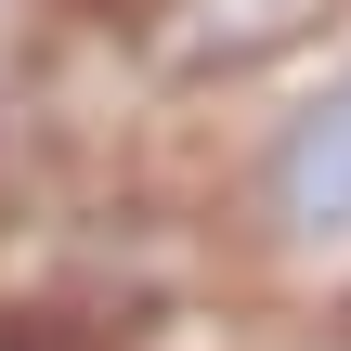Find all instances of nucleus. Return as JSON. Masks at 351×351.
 <instances>
[{
    "label": "nucleus",
    "instance_id": "2",
    "mask_svg": "<svg viewBox=\"0 0 351 351\" xmlns=\"http://www.w3.org/2000/svg\"><path fill=\"white\" fill-rule=\"evenodd\" d=\"M351 26V0H130L117 13V52L156 104H234L261 78H287L300 52H326Z\"/></svg>",
    "mask_w": 351,
    "mask_h": 351
},
{
    "label": "nucleus",
    "instance_id": "1",
    "mask_svg": "<svg viewBox=\"0 0 351 351\" xmlns=\"http://www.w3.org/2000/svg\"><path fill=\"white\" fill-rule=\"evenodd\" d=\"M208 117H221L195 169L208 261L274 313H351V26Z\"/></svg>",
    "mask_w": 351,
    "mask_h": 351
},
{
    "label": "nucleus",
    "instance_id": "3",
    "mask_svg": "<svg viewBox=\"0 0 351 351\" xmlns=\"http://www.w3.org/2000/svg\"><path fill=\"white\" fill-rule=\"evenodd\" d=\"M0 117H13V104H0ZM0 143H13V130H0Z\"/></svg>",
    "mask_w": 351,
    "mask_h": 351
}]
</instances>
